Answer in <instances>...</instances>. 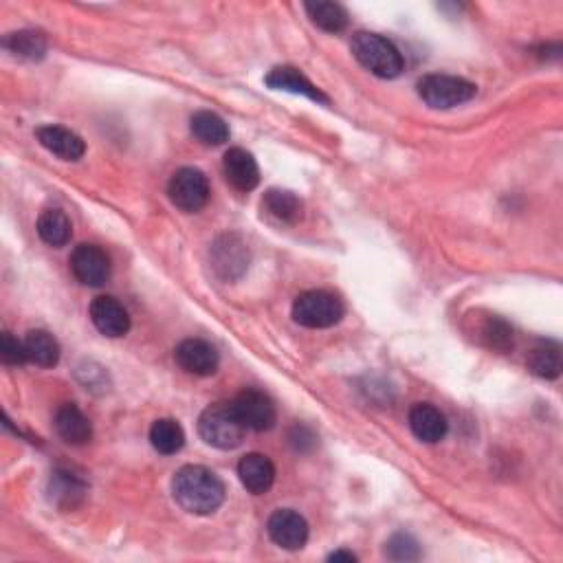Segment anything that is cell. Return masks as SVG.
Listing matches in <instances>:
<instances>
[{
    "label": "cell",
    "instance_id": "19",
    "mask_svg": "<svg viewBox=\"0 0 563 563\" xmlns=\"http://www.w3.org/2000/svg\"><path fill=\"white\" fill-rule=\"evenodd\" d=\"M88 487L82 478H77L75 473L58 469L51 476L49 482V495L55 506H60L62 511H73L80 506L86 498Z\"/></svg>",
    "mask_w": 563,
    "mask_h": 563
},
{
    "label": "cell",
    "instance_id": "15",
    "mask_svg": "<svg viewBox=\"0 0 563 563\" xmlns=\"http://www.w3.org/2000/svg\"><path fill=\"white\" fill-rule=\"evenodd\" d=\"M223 170L231 187H236L238 192H251L256 190L260 183V168L258 161L253 159V154L245 148H231L225 152Z\"/></svg>",
    "mask_w": 563,
    "mask_h": 563
},
{
    "label": "cell",
    "instance_id": "17",
    "mask_svg": "<svg viewBox=\"0 0 563 563\" xmlns=\"http://www.w3.org/2000/svg\"><path fill=\"white\" fill-rule=\"evenodd\" d=\"M55 432L69 445H86L93 438V425L75 403H62L53 418Z\"/></svg>",
    "mask_w": 563,
    "mask_h": 563
},
{
    "label": "cell",
    "instance_id": "20",
    "mask_svg": "<svg viewBox=\"0 0 563 563\" xmlns=\"http://www.w3.org/2000/svg\"><path fill=\"white\" fill-rule=\"evenodd\" d=\"M25 350L29 363L38 368H55L60 361V344L47 330H29L25 335Z\"/></svg>",
    "mask_w": 563,
    "mask_h": 563
},
{
    "label": "cell",
    "instance_id": "27",
    "mask_svg": "<svg viewBox=\"0 0 563 563\" xmlns=\"http://www.w3.org/2000/svg\"><path fill=\"white\" fill-rule=\"evenodd\" d=\"M308 18L313 20L322 31L339 33L348 27V11L339 3H328V0H317V3L304 5Z\"/></svg>",
    "mask_w": 563,
    "mask_h": 563
},
{
    "label": "cell",
    "instance_id": "2",
    "mask_svg": "<svg viewBox=\"0 0 563 563\" xmlns=\"http://www.w3.org/2000/svg\"><path fill=\"white\" fill-rule=\"evenodd\" d=\"M355 60L370 71L372 75L383 77V80H394L405 69L403 53L396 49V44L388 38L379 36L372 31H357L350 42Z\"/></svg>",
    "mask_w": 563,
    "mask_h": 563
},
{
    "label": "cell",
    "instance_id": "14",
    "mask_svg": "<svg viewBox=\"0 0 563 563\" xmlns=\"http://www.w3.org/2000/svg\"><path fill=\"white\" fill-rule=\"evenodd\" d=\"M264 84L273 91H286V93H293V95H304L308 99H313V102L319 104H328L330 99L328 95H324L319 88L308 80V77L300 71L295 69V66H275L264 77Z\"/></svg>",
    "mask_w": 563,
    "mask_h": 563
},
{
    "label": "cell",
    "instance_id": "7",
    "mask_svg": "<svg viewBox=\"0 0 563 563\" xmlns=\"http://www.w3.org/2000/svg\"><path fill=\"white\" fill-rule=\"evenodd\" d=\"M231 407H234L240 423L251 429V432H269V429L275 427V421H278V412H275L271 396L260 390H242L231 401Z\"/></svg>",
    "mask_w": 563,
    "mask_h": 563
},
{
    "label": "cell",
    "instance_id": "16",
    "mask_svg": "<svg viewBox=\"0 0 563 563\" xmlns=\"http://www.w3.org/2000/svg\"><path fill=\"white\" fill-rule=\"evenodd\" d=\"M407 421H410L412 434L429 445L440 443V440H443L449 432V423H447L445 414L432 403H416L410 410Z\"/></svg>",
    "mask_w": 563,
    "mask_h": 563
},
{
    "label": "cell",
    "instance_id": "9",
    "mask_svg": "<svg viewBox=\"0 0 563 563\" xmlns=\"http://www.w3.org/2000/svg\"><path fill=\"white\" fill-rule=\"evenodd\" d=\"M212 267L218 278L234 282L249 269V249L240 236L225 234L212 245Z\"/></svg>",
    "mask_w": 563,
    "mask_h": 563
},
{
    "label": "cell",
    "instance_id": "24",
    "mask_svg": "<svg viewBox=\"0 0 563 563\" xmlns=\"http://www.w3.org/2000/svg\"><path fill=\"white\" fill-rule=\"evenodd\" d=\"M192 135L203 143V146H223L229 141L227 121L212 113V110H198L190 121Z\"/></svg>",
    "mask_w": 563,
    "mask_h": 563
},
{
    "label": "cell",
    "instance_id": "22",
    "mask_svg": "<svg viewBox=\"0 0 563 563\" xmlns=\"http://www.w3.org/2000/svg\"><path fill=\"white\" fill-rule=\"evenodd\" d=\"M36 229H38L40 240L47 242L49 247H55V249L69 245V240L73 236L71 220L62 212V209H44L38 218Z\"/></svg>",
    "mask_w": 563,
    "mask_h": 563
},
{
    "label": "cell",
    "instance_id": "26",
    "mask_svg": "<svg viewBox=\"0 0 563 563\" xmlns=\"http://www.w3.org/2000/svg\"><path fill=\"white\" fill-rule=\"evenodd\" d=\"M150 443L163 456L179 454L185 445V432L174 418H159L150 427Z\"/></svg>",
    "mask_w": 563,
    "mask_h": 563
},
{
    "label": "cell",
    "instance_id": "23",
    "mask_svg": "<svg viewBox=\"0 0 563 563\" xmlns=\"http://www.w3.org/2000/svg\"><path fill=\"white\" fill-rule=\"evenodd\" d=\"M526 366L539 379H546V381L559 379L561 368H563L559 344H555V341H542V344H537L531 352H528Z\"/></svg>",
    "mask_w": 563,
    "mask_h": 563
},
{
    "label": "cell",
    "instance_id": "6",
    "mask_svg": "<svg viewBox=\"0 0 563 563\" xmlns=\"http://www.w3.org/2000/svg\"><path fill=\"white\" fill-rule=\"evenodd\" d=\"M209 181L207 176L196 168H181L172 174L168 183V196L172 205H176L185 214H196L209 201Z\"/></svg>",
    "mask_w": 563,
    "mask_h": 563
},
{
    "label": "cell",
    "instance_id": "32",
    "mask_svg": "<svg viewBox=\"0 0 563 563\" xmlns=\"http://www.w3.org/2000/svg\"><path fill=\"white\" fill-rule=\"evenodd\" d=\"M328 561H346V563H355L357 555L350 553V550H335L333 555H328Z\"/></svg>",
    "mask_w": 563,
    "mask_h": 563
},
{
    "label": "cell",
    "instance_id": "29",
    "mask_svg": "<svg viewBox=\"0 0 563 563\" xmlns=\"http://www.w3.org/2000/svg\"><path fill=\"white\" fill-rule=\"evenodd\" d=\"M385 557L392 561H418L421 559V546L407 533H396L385 544Z\"/></svg>",
    "mask_w": 563,
    "mask_h": 563
},
{
    "label": "cell",
    "instance_id": "21",
    "mask_svg": "<svg viewBox=\"0 0 563 563\" xmlns=\"http://www.w3.org/2000/svg\"><path fill=\"white\" fill-rule=\"evenodd\" d=\"M262 207L271 218L284 225L300 223L304 214L302 201L289 190H269L262 198Z\"/></svg>",
    "mask_w": 563,
    "mask_h": 563
},
{
    "label": "cell",
    "instance_id": "28",
    "mask_svg": "<svg viewBox=\"0 0 563 563\" xmlns=\"http://www.w3.org/2000/svg\"><path fill=\"white\" fill-rule=\"evenodd\" d=\"M5 49H9L18 58L25 60H42L47 55V38L42 36L40 31H16L9 33V36L3 40Z\"/></svg>",
    "mask_w": 563,
    "mask_h": 563
},
{
    "label": "cell",
    "instance_id": "25",
    "mask_svg": "<svg viewBox=\"0 0 563 563\" xmlns=\"http://www.w3.org/2000/svg\"><path fill=\"white\" fill-rule=\"evenodd\" d=\"M473 333H476L482 346H487L489 350H498V352H509L515 341L513 326L500 315H487L480 322V326L473 330Z\"/></svg>",
    "mask_w": 563,
    "mask_h": 563
},
{
    "label": "cell",
    "instance_id": "12",
    "mask_svg": "<svg viewBox=\"0 0 563 563\" xmlns=\"http://www.w3.org/2000/svg\"><path fill=\"white\" fill-rule=\"evenodd\" d=\"M93 326L106 337H124L130 330V315L119 300L110 295H99L88 308Z\"/></svg>",
    "mask_w": 563,
    "mask_h": 563
},
{
    "label": "cell",
    "instance_id": "13",
    "mask_svg": "<svg viewBox=\"0 0 563 563\" xmlns=\"http://www.w3.org/2000/svg\"><path fill=\"white\" fill-rule=\"evenodd\" d=\"M36 137L44 150L62 161H80L86 152L84 139L64 126H42L36 130Z\"/></svg>",
    "mask_w": 563,
    "mask_h": 563
},
{
    "label": "cell",
    "instance_id": "10",
    "mask_svg": "<svg viewBox=\"0 0 563 563\" xmlns=\"http://www.w3.org/2000/svg\"><path fill=\"white\" fill-rule=\"evenodd\" d=\"M267 533L275 546L295 553V550H302L306 546L311 528H308L304 515L293 509H278L269 517Z\"/></svg>",
    "mask_w": 563,
    "mask_h": 563
},
{
    "label": "cell",
    "instance_id": "1",
    "mask_svg": "<svg viewBox=\"0 0 563 563\" xmlns=\"http://www.w3.org/2000/svg\"><path fill=\"white\" fill-rule=\"evenodd\" d=\"M225 484L212 469L201 465H185L174 473L172 495L176 504L190 515H212L225 502Z\"/></svg>",
    "mask_w": 563,
    "mask_h": 563
},
{
    "label": "cell",
    "instance_id": "18",
    "mask_svg": "<svg viewBox=\"0 0 563 563\" xmlns=\"http://www.w3.org/2000/svg\"><path fill=\"white\" fill-rule=\"evenodd\" d=\"M238 478L249 493L264 495L271 491L275 482V467L267 456L247 454L238 462Z\"/></svg>",
    "mask_w": 563,
    "mask_h": 563
},
{
    "label": "cell",
    "instance_id": "31",
    "mask_svg": "<svg viewBox=\"0 0 563 563\" xmlns=\"http://www.w3.org/2000/svg\"><path fill=\"white\" fill-rule=\"evenodd\" d=\"M317 443V436L313 434L311 427H306L302 423H295L289 432V445L297 451V454H306L311 451Z\"/></svg>",
    "mask_w": 563,
    "mask_h": 563
},
{
    "label": "cell",
    "instance_id": "11",
    "mask_svg": "<svg viewBox=\"0 0 563 563\" xmlns=\"http://www.w3.org/2000/svg\"><path fill=\"white\" fill-rule=\"evenodd\" d=\"M174 359L181 370L194 377H212L220 366L218 350L205 339H183L174 350Z\"/></svg>",
    "mask_w": 563,
    "mask_h": 563
},
{
    "label": "cell",
    "instance_id": "8",
    "mask_svg": "<svg viewBox=\"0 0 563 563\" xmlns=\"http://www.w3.org/2000/svg\"><path fill=\"white\" fill-rule=\"evenodd\" d=\"M69 264L75 280L82 282L84 286H93V289L104 286L110 280V273H113L108 253L102 247L86 245V242L73 249Z\"/></svg>",
    "mask_w": 563,
    "mask_h": 563
},
{
    "label": "cell",
    "instance_id": "5",
    "mask_svg": "<svg viewBox=\"0 0 563 563\" xmlns=\"http://www.w3.org/2000/svg\"><path fill=\"white\" fill-rule=\"evenodd\" d=\"M344 302L335 293L328 291H306L295 297L291 315L304 328H330L344 319Z\"/></svg>",
    "mask_w": 563,
    "mask_h": 563
},
{
    "label": "cell",
    "instance_id": "4",
    "mask_svg": "<svg viewBox=\"0 0 563 563\" xmlns=\"http://www.w3.org/2000/svg\"><path fill=\"white\" fill-rule=\"evenodd\" d=\"M478 93V86L458 75L429 73L418 80V95L429 108L447 110L471 102Z\"/></svg>",
    "mask_w": 563,
    "mask_h": 563
},
{
    "label": "cell",
    "instance_id": "3",
    "mask_svg": "<svg viewBox=\"0 0 563 563\" xmlns=\"http://www.w3.org/2000/svg\"><path fill=\"white\" fill-rule=\"evenodd\" d=\"M198 434L209 447L229 451L242 445L247 427L240 423L231 403H216L209 405L198 418Z\"/></svg>",
    "mask_w": 563,
    "mask_h": 563
},
{
    "label": "cell",
    "instance_id": "30",
    "mask_svg": "<svg viewBox=\"0 0 563 563\" xmlns=\"http://www.w3.org/2000/svg\"><path fill=\"white\" fill-rule=\"evenodd\" d=\"M0 359L7 366H25V363H29L25 341L16 339L11 333H3V337H0Z\"/></svg>",
    "mask_w": 563,
    "mask_h": 563
}]
</instances>
